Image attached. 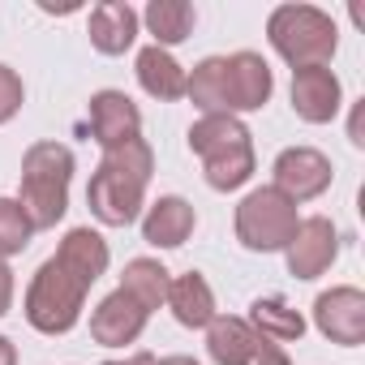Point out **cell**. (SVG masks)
I'll list each match as a JSON object with an SVG mask.
<instances>
[{"instance_id": "1", "label": "cell", "mask_w": 365, "mask_h": 365, "mask_svg": "<svg viewBox=\"0 0 365 365\" xmlns=\"http://www.w3.org/2000/svg\"><path fill=\"white\" fill-rule=\"evenodd\" d=\"M155 172V150L146 138H133L125 146L103 150L99 168L91 172L86 207L103 228H129L146 207V185Z\"/></svg>"}, {"instance_id": "2", "label": "cell", "mask_w": 365, "mask_h": 365, "mask_svg": "<svg viewBox=\"0 0 365 365\" xmlns=\"http://www.w3.org/2000/svg\"><path fill=\"white\" fill-rule=\"evenodd\" d=\"M78 159L65 142H35L22 155V180H18V207L26 211L31 228H56L69 211V185H73Z\"/></svg>"}, {"instance_id": "3", "label": "cell", "mask_w": 365, "mask_h": 365, "mask_svg": "<svg viewBox=\"0 0 365 365\" xmlns=\"http://www.w3.org/2000/svg\"><path fill=\"white\" fill-rule=\"evenodd\" d=\"M190 150L202 159L215 194H232L254 176V133L241 116H198L190 125Z\"/></svg>"}, {"instance_id": "4", "label": "cell", "mask_w": 365, "mask_h": 365, "mask_svg": "<svg viewBox=\"0 0 365 365\" xmlns=\"http://www.w3.org/2000/svg\"><path fill=\"white\" fill-rule=\"evenodd\" d=\"M95 284L82 275V271H73L65 258H48L39 271H35V279H31V288H26V301H22V309H26V322L39 331V335H69L78 322H82V305H86V292H91Z\"/></svg>"}, {"instance_id": "5", "label": "cell", "mask_w": 365, "mask_h": 365, "mask_svg": "<svg viewBox=\"0 0 365 365\" xmlns=\"http://www.w3.org/2000/svg\"><path fill=\"white\" fill-rule=\"evenodd\" d=\"M267 39L271 48L292 65V69H318L331 65L339 48L335 18L318 5H279L267 18Z\"/></svg>"}, {"instance_id": "6", "label": "cell", "mask_w": 365, "mask_h": 365, "mask_svg": "<svg viewBox=\"0 0 365 365\" xmlns=\"http://www.w3.org/2000/svg\"><path fill=\"white\" fill-rule=\"evenodd\" d=\"M232 224H237V241L250 254H279L292 241L301 215H297V202H288L279 190L262 185V190H250L241 198Z\"/></svg>"}, {"instance_id": "7", "label": "cell", "mask_w": 365, "mask_h": 365, "mask_svg": "<svg viewBox=\"0 0 365 365\" xmlns=\"http://www.w3.org/2000/svg\"><path fill=\"white\" fill-rule=\"evenodd\" d=\"M271 176H275L271 190H279L288 202L301 207V202H314V198H322L331 190L335 168H331V159L318 146H288V150L275 155Z\"/></svg>"}, {"instance_id": "8", "label": "cell", "mask_w": 365, "mask_h": 365, "mask_svg": "<svg viewBox=\"0 0 365 365\" xmlns=\"http://www.w3.org/2000/svg\"><path fill=\"white\" fill-rule=\"evenodd\" d=\"M314 327L322 339L356 348L365 344V292L352 284H335L327 292H318L314 301Z\"/></svg>"}, {"instance_id": "9", "label": "cell", "mask_w": 365, "mask_h": 365, "mask_svg": "<svg viewBox=\"0 0 365 365\" xmlns=\"http://www.w3.org/2000/svg\"><path fill=\"white\" fill-rule=\"evenodd\" d=\"M288 258V275L297 279H318L322 271H331V262L339 258V232L327 215H305L292 232V241L284 245Z\"/></svg>"}, {"instance_id": "10", "label": "cell", "mask_w": 365, "mask_h": 365, "mask_svg": "<svg viewBox=\"0 0 365 365\" xmlns=\"http://www.w3.org/2000/svg\"><path fill=\"white\" fill-rule=\"evenodd\" d=\"M224 73H228V116L267 108V99L275 91V73H271V65L258 52H232V56H224Z\"/></svg>"}, {"instance_id": "11", "label": "cell", "mask_w": 365, "mask_h": 365, "mask_svg": "<svg viewBox=\"0 0 365 365\" xmlns=\"http://www.w3.org/2000/svg\"><path fill=\"white\" fill-rule=\"evenodd\" d=\"M344 108V86L331 65L318 69H292V112L305 125H327Z\"/></svg>"}, {"instance_id": "12", "label": "cell", "mask_w": 365, "mask_h": 365, "mask_svg": "<svg viewBox=\"0 0 365 365\" xmlns=\"http://www.w3.org/2000/svg\"><path fill=\"white\" fill-rule=\"evenodd\" d=\"M91 138L99 142V150H112V146L142 138L138 103L125 91H95L91 95Z\"/></svg>"}, {"instance_id": "13", "label": "cell", "mask_w": 365, "mask_h": 365, "mask_svg": "<svg viewBox=\"0 0 365 365\" xmlns=\"http://www.w3.org/2000/svg\"><path fill=\"white\" fill-rule=\"evenodd\" d=\"M146 318L150 314L125 288H116V292H108L95 305V314H91V339L103 344V348H125V344H133L146 331Z\"/></svg>"}, {"instance_id": "14", "label": "cell", "mask_w": 365, "mask_h": 365, "mask_svg": "<svg viewBox=\"0 0 365 365\" xmlns=\"http://www.w3.org/2000/svg\"><path fill=\"white\" fill-rule=\"evenodd\" d=\"M194 224H198L194 202H185L180 194H163L142 215V241L155 250H180L194 237Z\"/></svg>"}, {"instance_id": "15", "label": "cell", "mask_w": 365, "mask_h": 365, "mask_svg": "<svg viewBox=\"0 0 365 365\" xmlns=\"http://www.w3.org/2000/svg\"><path fill=\"white\" fill-rule=\"evenodd\" d=\"M138 9L129 0H103V5L91 9V22H86V35H91V48L103 52V56H125L138 39Z\"/></svg>"}, {"instance_id": "16", "label": "cell", "mask_w": 365, "mask_h": 365, "mask_svg": "<svg viewBox=\"0 0 365 365\" xmlns=\"http://www.w3.org/2000/svg\"><path fill=\"white\" fill-rule=\"evenodd\" d=\"M163 305L172 309V318H176L180 327H190V331H207V327L220 318L215 292H211V284H207L202 271L176 275V279L168 284V301H163Z\"/></svg>"}, {"instance_id": "17", "label": "cell", "mask_w": 365, "mask_h": 365, "mask_svg": "<svg viewBox=\"0 0 365 365\" xmlns=\"http://www.w3.org/2000/svg\"><path fill=\"white\" fill-rule=\"evenodd\" d=\"M133 73H138V86H142L150 99H159V103L185 99V69H180V61H176L168 48H155V43L142 48Z\"/></svg>"}, {"instance_id": "18", "label": "cell", "mask_w": 365, "mask_h": 365, "mask_svg": "<svg viewBox=\"0 0 365 365\" xmlns=\"http://www.w3.org/2000/svg\"><path fill=\"white\" fill-rule=\"evenodd\" d=\"M254 348H258V331L245 318L220 314L207 327V352H211L215 365H250L254 361Z\"/></svg>"}, {"instance_id": "19", "label": "cell", "mask_w": 365, "mask_h": 365, "mask_svg": "<svg viewBox=\"0 0 365 365\" xmlns=\"http://www.w3.org/2000/svg\"><path fill=\"white\" fill-rule=\"evenodd\" d=\"M138 22H146V31H150V39H155V48H176V43H185L190 35H194V22H198V14H194V5L190 0H150V5L142 9V18Z\"/></svg>"}, {"instance_id": "20", "label": "cell", "mask_w": 365, "mask_h": 365, "mask_svg": "<svg viewBox=\"0 0 365 365\" xmlns=\"http://www.w3.org/2000/svg\"><path fill=\"white\" fill-rule=\"evenodd\" d=\"M185 95L194 99V108H202V116H228V73H224V56L198 61L194 73H185Z\"/></svg>"}, {"instance_id": "21", "label": "cell", "mask_w": 365, "mask_h": 365, "mask_svg": "<svg viewBox=\"0 0 365 365\" xmlns=\"http://www.w3.org/2000/svg\"><path fill=\"white\" fill-rule=\"evenodd\" d=\"M168 284H172V271H168L159 258H133V262H125V271H120V288H125L146 314H155V309L168 301Z\"/></svg>"}, {"instance_id": "22", "label": "cell", "mask_w": 365, "mask_h": 365, "mask_svg": "<svg viewBox=\"0 0 365 365\" xmlns=\"http://www.w3.org/2000/svg\"><path fill=\"white\" fill-rule=\"evenodd\" d=\"M258 335H267V339H275V344H297L301 335H305V318H301V309H292L284 297H258L254 305H250V318H245Z\"/></svg>"}, {"instance_id": "23", "label": "cell", "mask_w": 365, "mask_h": 365, "mask_svg": "<svg viewBox=\"0 0 365 365\" xmlns=\"http://www.w3.org/2000/svg\"><path fill=\"white\" fill-rule=\"evenodd\" d=\"M31 237H35V228H31L26 211L18 207V198H0V262L22 254L31 245Z\"/></svg>"}, {"instance_id": "24", "label": "cell", "mask_w": 365, "mask_h": 365, "mask_svg": "<svg viewBox=\"0 0 365 365\" xmlns=\"http://www.w3.org/2000/svg\"><path fill=\"white\" fill-rule=\"evenodd\" d=\"M22 103H26V86L18 78V69L0 65V125H9L22 112Z\"/></svg>"}, {"instance_id": "25", "label": "cell", "mask_w": 365, "mask_h": 365, "mask_svg": "<svg viewBox=\"0 0 365 365\" xmlns=\"http://www.w3.org/2000/svg\"><path fill=\"white\" fill-rule=\"evenodd\" d=\"M250 365H292V361H288L284 344H275V339L258 335V348H254V361H250Z\"/></svg>"}, {"instance_id": "26", "label": "cell", "mask_w": 365, "mask_h": 365, "mask_svg": "<svg viewBox=\"0 0 365 365\" xmlns=\"http://www.w3.org/2000/svg\"><path fill=\"white\" fill-rule=\"evenodd\" d=\"M361 125H365V99L352 103V120H348V142H352L356 150L365 146V129H361Z\"/></svg>"}, {"instance_id": "27", "label": "cell", "mask_w": 365, "mask_h": 365, "mask_svg": "<svg viewBox=\"0 0 365 365\" xmlns=\"http://www.w3.org/2000/svg\"><path fill=\"white\" fill-rule=\"evenodd\" d=\"M9 309H14V271H9V262H0V318Z\"/></svg>"}, {"instance_id": "28", "label": "cell", "mask_w": 365, "mask_h": 365, "mask_svg": "<svg viewBox=\"0 0 365 365\" xmlns=\"http://www.w3.org/2000/svg\"><path fill=\"white\" fill-rule=\"evenodd\" d=\"M0 365H18V348L9 335H0Z\"/></svg>"}, {"instance_id": "29", "label": "cell", "mask_w": 365, "mask_h": 365, "mask_svg": "<svg viewBox=\"0 0 365 365\" xmlns=\"http://www.w3.org/2000/svg\"><path fill=\"white\" fill-rule=\"evenodd\" d=\"M103 365H155V356L150 352H129L125 361H103Z\"/></svg>"}, {"instance_id": "30", "label": "cell", "mask_w": 365, "mask_h": 365, "mask_svg": "<svg viewBox=\"0 0 365 365\" xmlns=\"http://www.w3.org/2000/svg\"><path fill=\"white\" fill-rule=\"evenodd\" d=\"M155 365H198V361L185 356V352H176V356H163V361H155Z\"/></svg>"}]
</instances>
